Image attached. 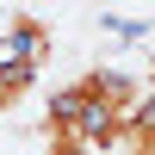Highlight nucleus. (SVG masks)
Wrapping results in <instances>:
<instances>
[{"mask_svg": "<svg viewBox=\"0 0 155 155\" xmlns=\"http://www.w3.org/2000/svg\"><path fill=\"white\" fill-rule=\"evenodd\" d=\"M50 50H56V31H50L44 12H25V6L6 12V37H0V56H6V62H25V68L44 74Z\"/></svg>", "mask_w": 155, "mask_h": 155, "instance_id": "obj_1", "label": "nucleus"}, {"mask_svg": "<svg viewBox=\"0 0 155 155\" xmlns=\"http://www.w3.org/2000/svg\"><path fill=\"white\" fill-rule=\"evenodd\" d=\"M31 87H37V68H25V62H6V56H0V118L25 106V99H31Z\"/></svg>", "mask_w": 155, "mask_h": 155, "instance_id": "obj_2", "label": "nucleus"}, {"mask_svg": "<svg viewBox=\"0 0 155 155\" xmlns=\"http://www.w3.org/2000/svg\"><path fill=\"white\" fill-rule=\"evenodd\" d=\"M124 155H155V99H149L143 112H137L130 137H124Z\"/></svg>", "mask_w": 155, "mask_h": 155, "instance_id": "obj_3", "label": "nucleus"}, {"mask_svg": "<svg viewBox=\"0 0 155 155\" xmlns=\"http://www.w3.org/2000/svg\"><path fill=\"white\" fill-rule=\"evenodd\" d=\"M37 137H44V155H93L87 137H74V130H37Z\"/></svg>", "mask_w": 155, "mask_h": 155, "instance_id": "obj_4", "label": "nucleus"}]
</instances>
